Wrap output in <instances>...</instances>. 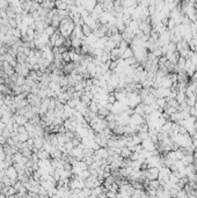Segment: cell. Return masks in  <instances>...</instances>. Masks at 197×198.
I'll use <instances>...</instances> for the list:
<instances>
[{
	"instance_id": "cell-2",
	"label": "cell",
	"mask_w": 197,
	"mask_h": 198,
	"mask_svg": "<svg viewBox=\"0 0 197 198\" xmlns=\"http://www.w3.org/2000/svg\"><path fill=\"white\" fill-rule=\"evenodd\" d=\"M29 139V134L28 133H18V140L19 143H26Z\"/></svg>"
},
{
	"instance_id": "cell-3",
	"label": "cell",
	"mask_w": 197,
	"mask_h": 198,
	"mask_svg": "<svg viewBox=\"0 0 197 198\" xmlns=\"http://www.w3.org/2000/svg\"><path fill=\"white\" fill-rule=\"evenodd\" d=\"M120 153H121V155H122V156H124V157H129V156L131 155V153H132V152H131L128 147H123V148H121Z\"/></svg>"
},
{
	"instance_id": "cell-1",
	"label": "cell",
	"mask_w": 197,
	"mask_h": 198,
	"mask_svg": "<svg viewBox=\"0 0 197 198\" xmlns=\"http://www.w3.org/2000/svg\"><path fill=\"white\" fill-rule=\"evenodd\" d=\"M81 30H83V34H84L85 38H86V37H88L89 35H92V34H93L92 28H91L89 26H87V24H84V26L81 27Z\"/></svg>"
},
{
	"instance_id": "cell-4",
	"label": "cell",
	"mask_w": 197,
	"mask_h": 198,
	"mask_svg": "<svg viewBox=\"0 0 197 198\" xmlns=\"http://www.w3.org/2000/svg\"><path fill=\"white\" fill-rule=\"evenodd\" d=\"M190 80H191V82H195V84H197V71L190 76Z\"/></svg>"
},
{
	"instance_id": "cell-6",
	"label": "cell",
	"mask_w": 197,
	"mask_h": 198,
	"mask_svg": "<svg viewBox=\"0 0 197 198\" xmlns=\"http://www.w3.org/2000/svg\"><path fill=\"white\" fill-rule=\"evenodd\" d=\"M194 108H195V109H196V110H197V101H196V102H195V104H194Z\"/></svg>"
},
{
	"instance_id": "cell-5",
	"label": "cell",
	"mask_w": 197,
	"mask_h": 198,
	"mask_svg": "<svg viewBox=\"0 0 197 198\" xmlns=\"http://www.w3.org/2000/svg\"><path fill=\"white\" fill-rule=\"evenodd\" d=\"M5 128H6V124H5V123H4V122H3L1 120H0V130L3 131V130H4Z\"/></svg>"
}]
</instances>
